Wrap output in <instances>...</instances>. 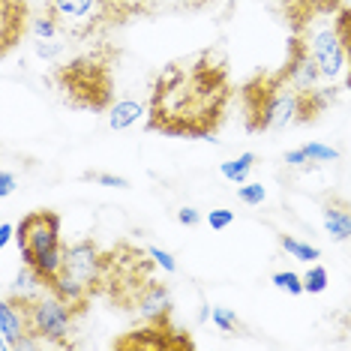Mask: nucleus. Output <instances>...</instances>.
<instances>
[{
  "mask_svg": "<svg viewBox=\"0 0 351 351\" xmlns=\"http://www.w3.org/2000/svg\"><path fill=\"white\" fill-rule=\"evenodd\" d=\"M274 285L276 289H282V291H289V294H303V276H298L294 270H282V274H274Z\"/></svg>",
  "mask_w": 351,
  "mask_h": 351,
  "instance_id": "obj_22",
  "label": "nucleus"
},
{
  "mask_svg": "<svg viewBox=\"0 0 351 351\" xmlns=\"http://www.w3.org/2000/svg\"><path fill=\"white\" fill-rule=\"evenodd\" d=\"M0 231H3V234H0V243H10V237H12V226H10V222H3V228H0Z\"/></svg>",
  "mask_w": 351,
  "mask_h": 351,
  "instance_id": "obj_31",
  "label": "nucleus"
},
{
  "mask_svg": "<svg viewBox=\"0 0 351 351\" xmlns=\"http://www.w3.org/2000/svg\"><path fill=\"white\" fill-rule=\"evenodd\" d=\"M231 222H234V213H231V210H210V213H207V226H210L213 231L228 228Z\"/></svg>",
  "mask_w": 351,
  "mask_h": 351,
  "instance_id": "obj_27",
  "label": "nucleus"
},
{
  "mask_svg": "<svg viewBox=\"0 0 351 351\" xmlns=\"http://www.w3.org/2000/svg\"><path fill=\"white\" fill-rule=\"evenodd\" d=\"M34 51L43 60H54L63 51V43H60V39H34Z\"/></svg>",
  "mask_w": 351,
  "mask_h": 351,
  "instance_id": "obj_24",
  "label": "nucleus"
},
{
  "mask_svg": "<svg viewBox=\"0 0 351 351\" xmlns=\"http://www.w3.org/2000/svg\"><path fill=\"white\" fill-rule=\"evenodd\" d=\"M12 189H15V178H12V171H3V174H0V195H10L12 193Z\"/></svg>",
  "mask_w": 351,
  "mask_h": 351,
  "instance_id": "obj_29",
  "label": "nucleus"
},
{
  "mask_svg": "<svg viewBox=\"0 0 351 351\" xmlns=\"http://www.w3.org/2000/svg\"><path fill=\"white\" fill-rule=\"evenodd\" d=\"M213 324L219 327L222 333H234V330H241V318H237L231 309H226V306H213Z\"/></svg>",
  "mask_w": 351,
  "mask_h": 351,
  "instance_id": "obj_21",
  "label": "nucleus"
},
{
  "mask_svg": "<svg viewBox=\"0 0 351 351\" xmlns=\"http://www.w3.org/2000/svg\"><path fill=\"white\" fill-rule=\"evenodd\" d=\"M156 3V10H162V3L165 6H183V10H186V0H154Z\"/></svg>",
  "mask_w": 351,
  "mask_h": 351,
  "instance_id": "obj_30",
  "label": "nucleus"
},
{
  "mask_svg": "<svg viewBox=\"0 0 351 351\" xmlns=\"http://www.w3.org/2000/svg\"><path fill=\"white\" fill-rule=\"evenodd\" d=\"M279 246H282L289 255H294V258H300V261H318L322 258V250H318V246L300 243V241H294V237H289V234L279 237Z\"/></svg>",
  "mask_w": 351,
  "mask_h": 351,
  "instance_id": "obj_19",
  "label": "nucleus"
},
{
  "mask_svg": "<svg viewBox=\"0 0 351 351\" xmlns=\"http://www.w3.org/2000/svg\"><path fill=\"white\" fill-rule=\"evenodd\" d=\"M178 222H180V226H198V222H202V213H198L195 207H180V210H178Z\"/></svg>",
  "mask_w": 351,
  "mask_h": 351,
  "instance_id": "obj_28",
  "label": "nucleus"
},
{
  "mask_svg": "<svg viewBox=\"0 0 351 351\" xmlns=\"http://www.w3.org/2000/svg\"><path fill=\"white\" fill-rule=\"evenodd\" d=\"M243 108V126L250 135L279 132L289 126L315 123L333 106L337 93L306 87L289 66L261 69L250 75L237 90Z\"/></svg>",
  "mask_w": 351,
  "mask_h": 351,
  "instance_id": "obj_3",
  "label": "nucleus"
},
{
  "mask_svg": "<svg viewBox=\"0 0 351 351\" xmlns=\"http://www.w3.org/2000/svg\"><path fill=\"white\" fill-rule=\"evenodd\" d=\"M114 351H189L195 348V339L186 330L171 324V318L165 322H145L132 330L121 333L111 342Z\"/></svg>",
  "mask_w": 351,
  "mask_h": 351,
  "instance_id": "obj_10",
  "label": "nucleus"
},
{
  "mask_svg": "<svg viewBox=\"0 0 351 351\" xmlns=\"http://www.w3.org/2000/svg\"><path fill=\"white\" fill-rule=\"evenodd\" d=\"M150 255H154V261L159 267H165V274H178V261L171 258V252H165V250H159V246H147Z\"/></svg>",
  "mask_w": 351,
  "mask_h": 351,
  "instance_id": "obj_26",
  "label": "nucleus"
},
{
  "mask_svg": "<svg viewBox=\"0 0 351 351\" xmlns=\"http://www.w3.org/2000/svg\"><path fill=\"white\" fill-rule=\"evenodd\" d=\"M255 154H241L237 159H228V162H222L219 165V174L226 180H231V183H237V186H241V183H246V178H250V171L255 169Z\"/></svg>",
  "mask_w": 351,
  "mask_h": 351,
  "instance_id": "obj_18",
  "label": "nucleus"
},
{
  "mask_svg": "<svg viewBox=\"0 0 351 351\" xmlns=\"http://www.w3.org/2000/svg\"><path fill=\"white\" fill-rule=\"evenodd\" d=\"M327 289V270L322 265H313L303 274V291H309V294H322Z\"/></svg>",
  "mask_w": 351,
  "mask_h": 351,
  "instance_id": "obj_20",
  "label": "nucleus"
},
{
  "mask_svg": "<svg viewBox=\"0 0 351 351\" xmlns=\"http://www.w3.org/2000/svg\"><path fill=\"white\" fill-rule=\"evenodd\" d=\"M34 27L27 0H0V51L10 54Z\"/></svg>",
  "mask_w": 351,
  "mask_h": 351,
  "instance_id": "obj_11",
  "label": "nucleus"
},
{
  "mask_svg": "<svg viewBox=\"0 0 351 351\" xmlns=\"http://www.w3.org/2000/svg\"><path fill=\"white\" fill-rule=\"evenodd\" d=\"M207 3H213V0H186V10H202Z\"/></svg>",
  "mask_w": 351,
  "mask_h": 351,
  "instance_id": "obj_32",
  "label": "nucleus"
},
{
  "mask_svg": "<svg viewBox=\"0 0 351 351\" xmlns=\"http://www.w3.org/2000/svg\"><path fill=\"white\" fill-rule=\"evenodd\" d=\"M15 241H19L25 267L34 270V276L45 291H51L60 279L63 250H66L60 243V217L49 207L25 213L15 226Z\"/></svg>",
  "mask_w": 351,
  "mask_h": 351,
  "instance_id": "obj_6",
  "label": "nucleus"
},
{
  "mask_svg": "<svg viewBox=\"0 0 351 351\" xmlns=\"http://www.w3.org/2000/svg\"><path fill=\"white\" fill-rule=\"evenodd\" d=\"M123 51L111 43H97L93 49L75 54L73 60L54 69V87L60 99L75 111H111L114 106V75Z\"/></svg>",
  "mask_w": 351,
  "mask_h": 351,
  "instance_id": "obj_4",
  "label": "nucleus"
},
{
  "mask_svg": "<svg viewBox=\"0 0 351 351\" xmlns=\"http://www.w3.org/2000/svg\"><path fill=\"white\" fill-rule=\"evenodd\" d=\"M265 186L261 183H241V189H237V198H241L243 204H250V207H258L261 202H265Z\"/></svg>",
  "mask_w": 351,
  "mask_h": 351,
  "instance_id": "obj_23",
  "label": "nucleus"
},
{
  "mask_svg": "<svg viewBox=\"0 0 351 351\" xmlns=\"http://www.w3.org/2000/svg\"><path fill=\"white\" fill-rule=\"evenodd\" d=\"M43 15H49L60 36L69 39H93L106 34L99 0H45Z\"/></svg>",
  "mask_w": 351,
  "mask_h": 351,
  "instance_id": "obj_9",
  "label": "nucleus"
},
{
  "mask_svg": "<svg viewBox=\"0 0 351 351\" xmlns=\"http://www.w3.org/2000/svg\"><path fill=\"white\" fill-rule=\"evenodd\" d=\"M322 219H324V231L330 241H337V243L351 241V204L346 198H339V195L327 198L322 207Z\"/></svg>",
  "mask_w": 351,
  "mask_h": 351,
  "instance_id": "obj_14",
  "label": "nucleus"
},
{
  "mask_svg": "<svg viewBox=\"0 0 351 351\" xmlns=\"http://www.w3.org/2000/svg\"><path fill=\"white\" fill-rule=\"evenodd\" d=\"M99 10H102L106 30L123 27L135 19H154V15L159 12L154 0H99Z\"/></svg>",
  "mask_w": 351,
  "mask_h": 351,
  "instance_id": "obj_12",
  "label": "nucleus"
},
{
  "mask_svg": "<svg viewBox=\"0 0 351 351\" xmlns=\"http://www.w3.org/2000/svg\"><path fill=\"white\" fill-rule=\"evenodd\" d=\"M75 313L60 298H27V330L43 342L54 348H69L75 333Z\"/></svg>",
  "mask_w": 351,
  "mask_h": 351,
  "instance_id": "obj_8",
  "label": "nucleus"
},
{
  "mask_svg": "<svg viewBox=\"0 0 351 351\" xmlns=\"http://www.w3.org/2000/svg\"><path fill=\"white\" fill-rule=\"evenodd\" d=\"M27 330V298L25 294H6L3 303H0V337H3V346L10 348L19 337H25ZM34 337V333H30Z\"/></svg>",
  "mask_w": 351,
  "mask_h": 351,
  "instance_id": "obj_13",
  "label": "nucleus"
},
{
  "mask_svg": "<svg viewBox=\"0 0 351 351\" xmlns=\"http://www.w3.org/2000/svg\"><path fill=\"white\" fill-rule=\"evenodd\" d=\"M237 90L226 51L207 45L165 63L150 84L147 132L213 141L228 121Z\"/></svg>",
  "mask_w": 351,
  "mask_h": 351,
  "instance_id": "obj_1",
  "label": "nucleus"
},
{
  "mask_svg": "<svg viewBox=\"0 0 351 351\" xmlns=\"http://www.w3.org/2000/svg\"><path fill=\"white\" fill-rule=\"evenodd\" d=\"M289 45L315 60L327 87L351 90V3L348 0H279Z\"/></svg>",
  "mask_w": 351,
  "mask_h": 351,
  "instance_id": "obj_2",
  "label": "nucleus"
},
{
  "mask_svg": "<svg viewBox=\"0 0 351 351\" xmlns=\"http://www.w3.org/2000/svg\"><path fill=\"white\" fill-rule=\"evenodd\" d=\"M135 313L145 318V322H165V318H171V313H174L171 291L165 289L162 282H154L145 294H141V300H138V306H135Z\"/></svg>",
  "mask_w": 351,
  "mask_h": 351,
  "instance_id": "obj_15",
  "label": "nucleus"
},
{
  "mask_svg": "<svg viewBox=\"0 0 351 351\" xmlns=\"http://www.w3.org/2000/svg\"><path fill=\"white\" fill-rule=\"evenodd\" d=\"M154 255L141 250L132 241H121L106 250V285H102V300L111 303V309L135 313L141 294H145L154 279Z\"/></svg>",
  "mask_w": 351,
  "mask_h": 351,
  "instance_id": "obj_7",
  "label": "nucleus"
},
{
  "mask_svg": "<svg viewBox=\"0 0 351 351\" xmlns=\"http://www.w3.org/2000/svg\"><path fill=\"white\" fill-rule=\"evenodd\" d=\"M84 180H97L102 186H117V189H130V180L117 178V174H106V171H84Z\"/></svg>",
  "mask_w": 351,
  "mask_h": 351,
  "instance_id": "obj_25",
  "label": "nucleus"
},
{
  "mask_svg": "<svg viewBox=\"0 0 351 351\" xmlns=\"http://www.w3.org/2000/svg\"><path fill=\"white\" fill-rule=\"evenodd\" d=\"M141 114H147V108L141 106V102L121 99V102H114L111 111H108V126L111 130H126V126H132L135 121H141Z\"/></svg>",
  "mask_w": 351,
  "mask_h": 351,
  "instance_id": "obj_17",
  "label": "nucleus"
},
{
  "mask_svg": "<svg viewBox=\"0 0 351 351\" xmlns=\"http://www.w3.org/2000/svg\"><path fill=\"white\" fill-rule=\"evenodd\" d=\"M337 159H339V150L324 147V145H318V141H313V145H303V147L289 150V154H285V162H289V165H306V162H337Z\"/></svg>",
  "mask_w": 351,
  "mask_h": 351,
  "instance_id": "obj_16",
  "label": "nucleus"
},
{
  "mask_svg": "<svg viewBox=\"0 0 351 351\" xmlns=\"http://www.w3.org/2000/svg\"><path fill=\"white\" fill-rule=\"evenodd\" d=\"M102 285H106V250L90 237L66 243L60 279L49 294L60 298L82 318L90 309V303L102 298Z\"/></svg>",
  "mask_w": 351,
  "mask_h": 351,
  "instance_id": "obj_5",
  "label": "nucleus"
}]
</instances>
